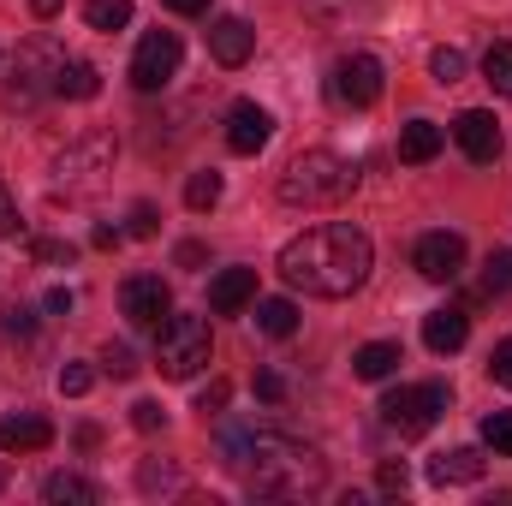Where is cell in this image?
<instances>
[{
	"mask_svg": "<svg viewBox=\"0 0 512 506\" xmlns=\"http://www.w3.org/2000/svg\"><path fill=\"white\" fill-rule=\"evenodd\" d=\"M42 501L48 506H96L102 489H96L90 477H78V471H54V477L42 483Z\"/></svg>",
	"mask_w": 512,
	"mask_h": 506,
	"instance_id": "ffe728a7",
	"label": "cell"
},
{
	"mask_svg": "<svg viewBox=\"0 0 512 506\" xmlns=\"http://www.w3.org/2000/svg\"><path fill=\"white\" fill-rule=\"evenodd\" d=\"M179 60H185L179 36H173V30H149V36L137 42V54H131V84H137L143 96H155V90H167V84L179 78Z\"/></svg>",
	"mask_w": 512,
	"mask_h": 506,
	"instance_id": "ba28073f",
	"label": "cell"
},
{
	"mask_svg": "<svg viewBox=\"0 0 512 506\" xmlns=\"http://www.w3.org/2000/svg\"><path fill=\"white\" fill-rule=\"evenodd\" d=\"M221 203V173L215 167H203V173H191V185H185V209H197V215H209Z\"/></svg>",
	"mask_w": 512,
	"mask_h": 506,
	"instance_id": "cb8c5ba5",
	"label": "cell"
},
{
	"mask_svg": "<svg viewBox=\"0 0 512 506\" xmlns=\"http://www.w3.org/2000/svg\"><path fill=\"white\" fill-rule=\"evenodd\" d=\"M453 143L465 149V161L489 167V161H501V120L483 114V108H465V114L453 120Z\"/></svg>",
	"mask_w": 512,
	"mask_h": 506,
	"instance_id": "7c38bea8",
	"label": "cell"
},
{
	"mask_svg": "<svg viewBox=\"0 0 512 506\" xmlns=\"http://www.w3.org/2000/svg\"><path fill=\"white\" fill-rule=\"evenodd\" d=\"M512 286V251H495L483 262V298H501Z\"/></svg>",
	"mask_w": 512,
	"mask_h": 506,
	"instance_id": "83f0119b",
	"label": "cell"
},
{
	"mask_svg": "<svg viewBox=\"0 0 512 506\" xmlns=\"http://www.w3.org/2000/svg\"><path fill=\"white\" fill-rule=\"evenodd\" d=\"M84 24H90V30H126L131 0H90V6H84Z\"/></svg>",
	"mask_w": 512,
	"mask_h": 506,
	"instance_id": "484cf974",
	"label": "cell"
},
{
	"mask_svg": "<svg viewBox=\"0 0 512 506\" xmlns=\"http://www.w3.org/2000/svg\"><path fill=\"white\" fill-rule=\"evenodd\" d=\"M203 256H209V251H203V245H197V239H191V245H179V268H197V262H203Z\"/></svg>",
	"mask_w": 512,
	"mask_h": 506,
	"instance_id": "7bdbcfd3",
	"label": "cell"
},
{
	"mask_svg": "<svg viewBox=\"0 0 512 506\" xmlns=\"http://www.w3.org/2000/svg\"><path fill=\"white\" fill-rule=\"evenodd\" d=\"M54 441V423L36 417V411H18V417H0V453H42Z\"/></svg>",
	"mask_w": 512,
	"mask_h": 506,
	"instance_id": "e0dca14e",
	"label": "cell"
},
{
	"mask_svg": "<svg viewBox=\"0 0 512 506\" xmlns=\"http://www.w3.org/2000/svg\"><path fill=\"white\" fill-rule=\"evenodd\" d=\"M405 483H411V477H405V465H382V489H387V495H399Z\"/></svg>",
	"mask_w": 512,
	"mask_h": 506,
	"instance_id": "b9f144b4",
	"label": "cell"
},
{
	"mask_svg": "<svg viewBox=\"0 0 512 506\" xmlns=\"http://www.w3.org/2000/svg\"><path fill=\"white\" fill-rule=\"evenodd\" d=\"M465 340H471V316H465V310L447 304V310H429V316H423V346H429L435 358H453Z\"/></svg>",
	"mask_w": 512,
	"mask_h": 506,
	"instance_id": "9a60e30c",
	"label": "cell"
},
{
	"mask_svg": "<svg viewBox=\"0 0 512 506\" xmlns=\"http://www.w3.org/2000/svg\"><path fill=\"white\" fill-rule=\"evenodd\" d=\"M256 328L268 340H292L298 334V304L292 298H256Z\"/></svg>",
	"mask_w": 512,
	"mask_h": 506,
	"instance_id": "7402d4cb",
	"label": "cell"
},
{
	"mask_svg": "<svg viewBox=\"0 0 512 506\" xmlns=\"http://www.w3.org/2000/svg\"><path fill=\"white\" fill-rule=\"evenodd\" d=\"M60 66H66V48L48 36V30H36V36H24L18 42V54H12V102H42V96H54V78H60Z\"/></svg>",
	"mask_w": 512,
	"mask_h": 506,
	"instance_id": "8992f818",
	"label": "cell"
},
{
	"mask_svg": "<svg viewBox=\"0 0 512 506\" xmlns=\"http://www.w3.org/2000/svg\"><path fill=\"white\" fill-rule=\"evenodd\" d=\"M334 102H346V108H376V102H382V60H376V54H340V60H334Z\"/></svg>",
	"mask_w": 512,
	"mask_h": 506,
	"instance_id": "30bf717a",
	"label": "cell"
},
{
	"mask_svg": "<svg viewBox=\"0 0 512 506\" xmlns=\"http://www.w3.org/2000/svg\"><path fill=\"white\" fill-rule=\"evenodd\" d=\"M30 256H36V262H48V268H72V245H66V239H36Z\"/></svg>",
	"mask_w": 512,
	"mask_h": 506,
	"instance_id": "d6a6232c",
	"label": "cell"
},
{
	"mask_svg": "<svg viewBox=\"0 0 512 506\" xmlns=\"http://www.w3.org/2000/svg\"><path fill=\"white\" fill-rule=\"evenodd\" d=\"M120 239H126L120 227H96V233H90V245H96V251H120Z\"/></svg>",
	"mask_w": 512,
	"mask_h": 506,
	"instance_id": "60d3db41",
	"label": "cell"
},
{
	"mask_svg": "<svg viewBox=\"0 0 512 506\" xmlns=\"http://www.w3.org/2000/svg\"><path fill=\"white\" fill-rule=\"evenodd\" d=\"M489 376L501 381V387H512V334L495 346V358H489Z\"/></svg>",
	"mask_w": 512,
	"mask_h": 506,
	"instance_id": "d590c367",
	"label": "cell"
},
{
	"mask_svg": "<svg viewBox=\"0 0 512 506\" xmlns=\"http://www.w3.org/2000/svg\"><path fill=\"white\" fill-rule=\"evenodd\" d=\"M131 423H137L143 435H155V429H167V411H161L155 399H137V405H131Z\"/></svg>",
	"mask_w": 512,
	"mask_h": 506,
	"instance_id": "836d02e7",
	"label": "cell"
},
{
	"mask_svg": "<svg viewBox=\"0 0 512 506\" xmlns=\"http://www.w3.org/2000/svg\"><path fill=\"white\" fill-rule=\"evenodd\" d=\"M370 262H376V245L364 227L322 221L280 251V280L304 298H352L370 280Z\"/></svg>",
	"mask_w": 512,
	"mask_h": 506,
	"instance_id": "6da1fadb",
	"label": "cell"
},
{
	"mask_svg": "<svg viewBox=\"0 0 512 506\" xmlns=\"http://www.w3.org/2000/svg\"><path fill=\"white\" fill-rule=\"evenodd\" d=\"M54 96L60 102H90V96H102V72L90 60H66L60 78H54Z\"/></svg>",
	"mask_w": 512,
	"mask_h": 506,
	"instance_id": "44dd1931",
	"label": "cell"
},
{
	"mask_svg": "<svg viewBox=\"0 0 512 506\" xmlns=\"http://www.w3.org/2000/svg\"><path fill=\"white\" fill-rule=\"evenodd\" d=\"M268 137H274V114L268 108H256V102H233L227 108V149L233 155H262Z\"/></svg>",
	"mask_w": 512,
	"mask_h": 506,
	"instance_id": "4fadbf2b",
	"label": "cell"
},
{
	"mask_svg": "<svg viewBox=\"0 0 512 506\" xmlns=\"http://www.w3.org/2000/svg\"><path fill=\"white\" fill-rule=\"evenodd\" d=\"M483 78H489L495 96H512V42H495V48L483 54Z\"/></svg>",
	"mask_w": 512,
	"mask_h": 506,
	"instance_id": "d4e9b609",
	"label": "cell"
},
{
	"mask_svg": "<svg viewBox=\"0 0 512 506\" xmlns=\"http://www.w3.org/2000/svg\"><path fill=\"white\" fill-rule=\"evenodd\" d=\"M256 304V268H221L209 280V310L215 316H239Z\"/></svg>",
	"mask_w": 512,
	"mask_h": 506,
	"instance_id": "5bb4252c",
	"label": "cell"
},
{
	"mask_svg": "<svg viewBox=\"0 0 512 506\" xmlns=\"http://www.w3.org/2000/svg\"><path fill=\"white\" fill-rule=\"evenodd\" d=\"M173 12H185V18H197V12H209V0H167Z\"/></svg>",
	"mask_w": 512,
	"mask_h": 506,
	"instance_id": "f6af8a7d",
	"label": "cell"
},
{
	"mask_svg": "<svg viewBox=\"0 0 512 506\" xmlns=\"http://www.w3.org/2000/svg\"><path fill=\"white\" fill-rule=\"evenodd\" d=\"M102 370H108L114 381H131V376H137V358H131L126 340H108V346H102Z\"/></svg>",
	"mask_w": 512,
	"mask_h": 506,
	"instance_id": "f546056e",
	"label": "cell"
},
{
	"mask_svg": "<svg viewBox=\"0 0 512 506\" xmlns=\"http://www.w3.org/2000/svg\"><path fill=\"white\" fill-rule=\"evenodd\" d=\"M405 358H399V346L393 340H370L358 358H352V370H358V381H387L393 370H399Z\"/></svg>",
	"mask_w": 512,
	"mask_h": 506,
	"instance_id": "603a6c76",
	"label": "cell"
},
{
	"mask_svg": "<svg viewBox=\"0 0 512 506\" xmlns=\"http://www.w3.org/2000/svg\"><path fill=\"white\" fill-rule=\"evenodd\" d=\"M215 358V334L203 316H167L155 334V370L167 381H191L197 370H209Z\"/></svg>",
	"mask_w": 512,
	"mask_h": 506,
	"instance_id": "277c9868",
	"label": "cell"
},
{
	"mask_svg": "<svg viewBox=\"0 0 512 506\" xmlns=\"http://www.w3.org/2000/svg\"><path fill=\"white\" fill-rule=\"evenodd\" d=\"M126 233H131V239H155V233H161V215H155V203H131Z\"/></svg>",
	"mask_w": 512,
	"mask_h": 506,
	"instance_id": "4dcf8cb0",
	"label": "cell"
},
{
	"mask_svg": "<svg viewBox=\"0 0 512 506\" xmlns=\"http://www.w3.org/2000/svg\"><path fill=\"white\" fill-rule=\"evenodd\" d=\"M197 411H203V423H209V417H221V411H227V381H215L209 393H197Z\"/></svg>",
	"mask_w": 512,
	"mask_h": 506,
	"instance_id": "8d00e7d4",
	"label": "cell"
},
{
	"mask_svg": "<svg viewBox=\"0 0 512 506\" xmlns=\"http://www.w3.org/2000/svg\"><path fill=\"white\" fill-rule=\"evenodd\" d=\"M256 399H268V405H280V399H286V381L274 376V370H256Z\"/></svg>",
	"mask_w": 512,
	"mask_h": 506,
	"instance_id": "74e56055",
	"label": "cell"
},
{
	"mask_svg": "<svg viewBox=\"0 0 512 506\" xmlns=\"http://www.w3.org/2000/svg\"><path fill=\"white\" fill-rule=\"evenodd\" d=\"M137 489H143V495H155V489H179V471H173V465H161V471L143 465V471H137Z\"/></svg>",
	"mask_w": 512,
	"mask_h": 506,
	"instance_id": "e575fe53",
	"label": "cell"
},
{
	"mask_svg": "<svg viewBox=\"0 0 512 506\" xmlns=\"http://www.w3.org/2000/svg\"><path fill=\"white\" fill-rule=\"evenodd\" d=\"M441 143H447V131L435 126V120H411V126L399 131V161L423 167V161H435V155H441Z\"/></svg>",
	"mask_w": 512,
	"mask_h": 506,
	"instance_id": "d6986e66",
	"label": "cell"
},
{
	"mask_svg": "<svg viewBox=\"0 0 512 506\" xmlns=\"http://www.w3.org/2000/svg\"><path fill=\"white\" fill-rule=\"evenodd\" d=\"M227 471L251 489V495H274V501H304L328 483V459L292 435H274V429H245V435H227Z\"/></svg>",
	"mask_w": 512,
	"mask_h": 506,
	"instance_id": "7a4b0ae2",
	"label": "cell"
},
{
	"mask_svg": "<svg viewBox=\"0 0 512 506\" xmlns=\"http://www.w3.org/2000/svg\"><path fill=\"white\" fill-rule=\"evenodd\" d=\"M429 78H435V84H459V78H465V54H459V48H435V54H429Z\"/></svg>",
	"mask_w": 512,
	"mask_h": 506,
	"instance_id": "f1b7e54d",
	"label": "cell"
},
{
	"mask_svg": "<svg viewBox=\"0 0 512 506\" xmlns=\"http://www.w3.org/2000/svg\"><path fill=\"white\" fill-rule=\"evenodd\" d=\"M209 54H215L221 66H245L256 54V30L245 18H215V24H209Z\"/></svg>",
	"mask_w": 512,
	"mask_h": 506,
	"instance_id": "2e32d148",
	"label": "cell"
},
{
	"mask_svg": "<svg viewBox=\"0 0 512 506\" xmlns=\"http://www.w3.org/2000/svg\"><path fill=\"white\" fill-rule=\"evenodd\" d=\"M453 405V387L447 381H411V387H393L382 399V423L393 435H429Z\"/></svg>",
	"mask_w": 512,
	"mask_h": 506,
	"instance_id": "5b68a950",
	"label": "cell"
},
{
	"mask_svg": "<svg viewBox=\"0 0 512 506\" xmlns=\"http://www.w3.org/2000/svg\"><path fill=\"white\" fill-rule=\"evenodd\" d=\"M352 191H358V161H346L334 149H304L280 173V203H292V209H334Z\"/></svg>",
	"mask_w": 512,
	"mask_h": 506,
	"instance_id": "3957f363",
	"label": "cell"
},
{
	"mask_svg": "<svg viewBox=\"0 0 512 506\" xmlns=\"http://www.w3.org/2000/svg\"><path fill=\"white\" fill-rule=\"evenodd\" d=\"M18 233V203H12V191L0 185V239H12Z\"/></svg>",
	"mask_w": 512,
	"mask_h": 506,
	"instance_id": "ab89813d",
	"label": "cell"
},
{
	"mask_svg": "<svg viewBox=\"0 0 512 506\" xmlns=\"http://www.w3.org/2000/svg\"><path fill=\"white\" fill-rule=\"evenodd\" d=\"M90 387H96V370H90V364H66V370H60V393H66V399H78V393H90Z\"/></svg>",
	"mask_w": 512,
	"mask_h": 506,
	"instance_id": "1f68e13d",
	"label": "cell"
},
{
	"mask_svg": "<svg viewBox=\"0 0 512 506\" xmlns=\"http://www.w3.org/2000/svg\"><path fill=\"white\" fill-rule=\"evenodd\" d=\"M0 489H6V477H0Z\"/></svg>",
	"mask_w": 512,
	"mask_h": 506,
	"instance_id": "7dc6e473",
	"label": "cell"
},
{
	"mask_svg": "<svg viewBox=\"0 0 512 506\" xmlns=\"http://www.w3.org/2000/svg\"><path fill=\"white\" fill-rule=\"evenodd\" d=\"M120 310H126L131 328L161 334V322L173 316V292H167V280H161V274H131L126 286H120Z\"/></svg>",
	"mask_w": 512,
	"mask_h": 506,
	"instance_id": "9c48e42d",
	"label": "cell"
},
{
	"mask_svg": "<svg viewBox=\"0 0 512 506\" xmlns=\"http://www.w3.org/2000/svg\"><path fill=\"white\" fill-rule=\"evenodd\" d=\"M60 6H66V0H30V12H36V18H54Z\"/></svg>",
	"mask_w": 512,
	"mask_h": 506,
	"instance_id": "bcb514c9",
	"label": "cell"
},
{
	"mask_svg": "<svg viewBox=\"0 0 512 506\" xmlns=\"http://www.w3.org/2000/svg\"><path fill=\"white\" fill-rule=\"evenodd\" d=\"M48 310H54V316H66V310H72V292H66V286H54V292H48Z\"/></svg>",
	"mask_w": 512,
	"mask_h": 506,
	"instance_id": "ee69618b",
	"label": "cell"
},
{
	"mask_svg": "<svg viewBox=\"0 0 512 506\" xmlns=\"http://www.w3.org/2000/svg\"><path fill=\"white\" fill-rule=\"evenodd\" d=\"M483 447H495V459H512V411L483 417Z\"/></svg>",
	"mask_w": 512,
	"mask_h": 506,
	"instance_id": "4316f807",
	"label": "cell"
},
{
	"mask_svg": "<svg viewBox=\"0 0 512 506\" xmlns=\"http://www.w3.org/2000/svg\"><path fill=\"white\" fill-rule=\"evenodd\" d=\"M0 328H6V334H36V316H30L24 304H12V310L0 316Z\"/></svg>",
	"mask_w": 512,
	"mask_h": 506,
	"instance_id": "f35d334b",
	"label": "cell"
},
{
	"mask_svg": "<svg viewBox=\"0 0 512 506\" xmlns=\"http://www.w3.org/2000/svg\"><path fill=\"white\" fill-rule=\"evenodd\" d=\"M114 155H120L114 131H84V137H72V143L54 155V179H60L66 191H96V185L114 173Z\"/></svg>",
	"mask_w": 512,
	"mask_h": 506,
	"instance_id": "52a82bcc",
	"label": "cell"
},
{
	"mask_svg": "<svg viewBox=\"0 0 512 506\" xmlns=\"http://www.w3.org/2000/svg\"><path fill=\"white\" fill-rule=\"evenodd\" d=\"M477 477H483V453H477V447H453V453H435V459H429V483H435V489L477 483Z\"/></svg>",
	"mask_w": 512,
	"mask_h": 506,
	"instance_id": "ac0fdd59",
	"label": "cell"
},
{
	"mask_svg": "<svg viewBox=\"0 0 512 506\" xmlns=\"http://www.w3.org/2000/svg\"><path fill=\"white\" fill-rule=\"evenodd\" d=\"M411 262H417V274L423 280H435V286H453L459 274H465V239L459 233H423L417 239V251H411Z\"/></svg>",
	"mask_w": 512,
	"mask_h": 506,
	"instance_id": "8fae6325",
	"label": "cell"
}]
</instances>
